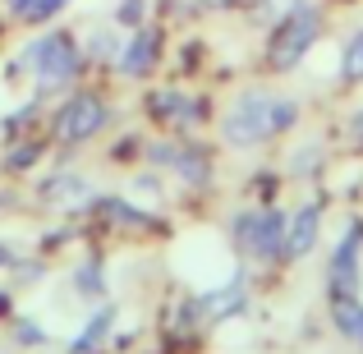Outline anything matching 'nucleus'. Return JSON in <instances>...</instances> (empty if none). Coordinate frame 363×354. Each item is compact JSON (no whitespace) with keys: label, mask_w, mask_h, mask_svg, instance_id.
Segmentation results:
<instances>
[{"label":"nucleus","mask_w":363,"mask_h":354,"mask_svg":"<svg viewBox=\"0 0 363 354\" xmlns=\"http://www.w3.org/2000/svg\"><path fill=\"white\" fill-rule=\"evenodd\" d=\"M350 138H354V143H359V148H363V111H359V116H354V120H350Z\"/></svg>","instance_id":"obj_26"},{"label":"nucleus","mask_w":363,"mask_h":354,"mask_svg":"<svg viewBox=\"0 0 363 354\" xmlns=\"http://www.w3.org/2000/svg\"><path fill=\"white\" fill-rule=\"evenodd\" d=\"M74 5H79V0H33V5H28V14L18 18V23H23L28 33H33V28H46V23H60Z\"/></svg>","instance_id":"obj_14"},{"label":"nucleus","mask_w":363,"mask_h":354,"mask_svg":"<svg viewBox=\"0 0 363 354\" xmlns=\"http://www.w3.org/2000/svg\"><path fill=\"white\" fill-rule=\"evenodd\" d=\"M42 152H46L42 138H14L9 152H5V170L9 175H23V170H33L37 161H42Z\"/></svg>","instance_id":"obj_13"},{"label":"nucleus","mask_w":363,"mask_h":354,"mask_svg":"<svg viewBox=\"0 0 363 354\" xmlns=\"http://www.w3.org/2000/svg\"><path fill=\"white\" fill-rule=\"evenodd\" d=\"M111 322H116V309H101V313H97V318H92V322H88V327H83V331H79V336H74V341H69V354H92V350H97V345H101V341H106V331H111Z\"/></svg>","instance_id":"obj_15"},{"label":"nucleus","mask_w":363,"mask_h":354,"mask_svg":"<svg viewBox=\"0 0 363 354\" xmlns=\"http://www.w3.org/2000/svg\"><path fill=\"white\" fill-rule=\"evenodd\" d=\"M340 74H345L350 83L363 79V33H354L345 42V51H340Z\"/></svg>","instance_id":"obj_22"},{"label":"nucleus","mask_w":363,"mask_h":354,"mask_svg":"<svg viewBox=\"0 0 363 354\" xmlns=\"http://www.w3.org/2000/svg\"><path fill=\"white\" fill-rule=\"evenodd\" d=\"M198 309H203L207 318H225V313H240V309H244V276H235L230 285H221V290L203 294V299H198Z\"/></svg>","instance_id":"obj_12"},{"label":"nucleus","mask_w":363,"mask_h":354,"mask_svg":"<svg viewBox=\"0 0 363 354\" xmlns=\"http://www.w3.org/2000/svg\"><path fill=\"white\" fill-rule=\"evenodd\" d=\"M299 124V101L294 97H272V133H290Z\"/></svg>","instance_id":"obj_21"},{"label":"nucleus","mask_w":363,"mask_h":354,"mask_svg":"<svg viewBox=\"0 0 363 354\" xmlns=\"http://www.w3.org/2000/svg\"><path fill=\"white\" fill-rule=\"evenodd\" d=\"M285 226H290V216H285L281 207H262V212H240L235 216L230 235H235V244H240V253L272 262V258L285 253Z\"/></svg>","instance_id":"obj_5"},{"label":"nucleus","mask_w":363,"mask_h":354,"mask_svg":"<svg viewBox=\"0 0 363 354\" xmlns=\"http://www.w3.org/2000/svg\"><path fill=\"white\" fill-rule=\"evenodd\" d=\"M359 239H363V231L350 226L345 239L336 244V253H331V267H327L331 299H354V290H359Z\"/></svg>","instance_id":"obj_7"},{"label":"nucleus","mask_w":363,"mask_h":354,"mask_svg":"<svg viewBox=\"0 0 363 354\" xmlns=\"http://www.w3.org/2000/svg\"><path fill=\"white\" fill-rule=\"evenodd\" d=\"M152 18V0H116L111 5V23L120 28V33H133V28H143Z\"/></svg>","instance_id":"obj_16"},{"label":"nucleus","mask_w":363,"mask_h":354,"mask_svg":"<svg viewBox=\"0 0 363 354\" xmlns=\"http://www.w3.org/2000/svg\"><path fill=\"white\" fill-rule=\"evenodd\" d=\"M79 42H83V55H88V70H92V65L111 70L116 55H120V46H124V33L116 23H101V28H92V33H83Z\"/></svg>","instance_id":"obj_10"},{"label":"nucleus","mask_w":363,"mask_h":354,"mask_svg":"<svg viewBox=\"0 0 363 354\" xmlns=\"http://www.w3.org/2000/svg\"><path fill=\"white\" fill-rule=\"evenodd\" d=\"M170 170H175L184 184H207V179H212V157H207L203 143H179Z\"/></svg>","instance_id":"obj_11"},{"label":"nucleus","mask_w":363,"mask_h":354,"mask_svg":"<svg viewBox=\"0 0 363 354\" xmlns=\"http://www.w3.org/2000/svg\"><path fill=\"white\" fill-rule=\"evenodd\" d=\"M28 5H33V0H0V9H5V18H14V23H18V18L28 14Z\"/></svg>","instance_id":"obj_24"},{"label":"nucleus","mask_w":363,"mask_h":354,"mask_svg":"<svg viewBox=\"0 0 363 354\" xmlns=\"http://www.w3.org/2000/svg\"><path fill=\"white\" fill-rule=\"evenodd\" d=\"M161 51H166V33H161V23L147 18L143 28L124 33V46H120V55H116L111 70H116L120 79H129V83H143V79H152V70L161 65Z\"/></svg>","instance_id":"obj_6"},{"label":"nucleus","mask_w":363,"mask_h":354,"mask_svg":"<svg viewBox=\"0 0 363 354\" xmlns=\"http://www.w3.org/2000/svg\"><path fill=\"white\" fill-rule=\"evenodd\" d=\"M221 138L230 148H257V143L276 138L272 133V92H262V88L240 92L221 116Z\"/></svg>","instance_id":"obj_4"},{"label":"nucleus","mask_w":363,"mask_h":354,"mask_svg":"<svg viewBox=\"0 0 363 354\" xmlns=\"http://www.w3.org/2000/svg\"><path fill=\"white\" fill-rule=\"evenodd\" d=\"M322 37V5L318 0H290L285 14L276 18L272 28V42H267V65L276 74H290L303 65V55L318 46Z\"/></svg>","instance_id":"obj_2"},{"label":"nucleus","mask_w":363,"mask_h":354,"mask_svg":"<svg viewBox=\"0 0 363 354\" xmlns=\"http://www.w3.org/2000/svg\"><path fill=\"white\" fill-rule=\"evenodd\" d=\"M37 111H42V97H33V101H23V106H18V111H9V116H5V120H0V133H5V138H9V143H14V138H18V133H23V129H28V124H33V120H37Z\"/></svg>","instance_id":"obj_20"},{"label":"nucleus","mask_w":363,"mask_h":354,"mask_svg":"<svg viewBox=\"0 0 363 354\" xmlns=\"http://www.w3.org/2000/svg\"><path fill=\"white\" fill-rule=\"evenodd\" d=\"M74 290H79V294H88V299H97V294L106 290V272H101V262H97V258H88V262H79V267H74Z\"/></svg>","instance_id":"obj_19"},{"label":"nucleus","mask_w":363,"mask_h":354,"mask_svg":"<svg viewBox=\"0 0 363 354\" xmlns=\"http://www.w3.org/2000/svg\"><path fill=\"white\" fill-rule=\"evenodd\" d=\"M111 101L101 97L97 88H83V83H74L69 92L60 97V106L51 111V143L65 152L83 148V143H92L101 129L111 124Z\"/></svg>","instance_id":"obj_3"},{"label":"nucleus","mask_w":363,"mask_h":354,"mask_svg":"<svg viewBox=\"0 0 363 354\" xmlns=\"http://www.w3.org/2000/svg\"><path fill=\"white\" fill-rule=\"evenodd\" d=\"M14 262V253H9V244H0V267H9Z\"/></svg>","instance_id":"obj_27"},{"label":"nucleus","mask_w":363,"mask_h":354,"mask_svg":"<svg viewBox=\"0 0 363 354\" xmlns=\"http://www.w3.org/2000/svg\"><path fill=\"white\" fill-rule=\"evenodd\" d=\"M318 235H322V207H313V203L299 207L290 216V226H285V253L281 258H308Z\"/></svg>","instance_id":"obj_9"},{"label":"nucleus","mask_w":363,"mask_h":354,"mask_svg":"<svg viewBox=\"0 0 363 354\" xmlns=\"http://www.w3.org/2000/svg\"><path fill=\"white\" fill-rule=\"evenodd\" d=\"M97 212H106V221H116V226H147L152 221L143 207L124 203V198H97Z\"/></svg>","instance_id":"obj_18"},{"label":"nucleus","mask_w":363,"mask_h":354,"mask_svg":"<svg viewBox=\"0 0 363 354\" xmlns=\"http://www.w3.org/2000/svg\"><path fill=\"white\" fill-rule=\"evenodd\" d=\"M9 74H23L33 79V97H65L74 83L88 74V55H83V42L74 28L65 23H46V28H33L18 55L9 60Z\"/></svg>","instance_id":"obj_1"},{"label":"nucleus","mask_w":363,"mask_h":354,"mask_svg":"<svg viewBox=\"0 0 363 354\" xmlns=\"http://www.w3.org/2000/svg\"><path fill=\"white\" fill-rule=\"evenodd\" d=\"M14 336H18V341H23V345H42V341H46V331H42V327H37V322H28V318H18V322H14Z\"/></svg>","instance_id":"obj_23"},{"label":"nucleus","mask_w":363,"mask_h":354,"mask_svg":"<svg viewBox=\"0 0 363 354\" xmlns=\"http://www.w3.org/2000/svg\"><path fill=\"white\" fill-rule=\"evenodd\" d=\"M37 194H42V203H55V207H83V203H97V194H92L88 175H74V170L46 175L42 184H37Z\"/></svg>","instance_id":"obj_8"},{"label":"nucleus","mask_w":363,"mask_h":354,"mask_svg":"<svg viewBox=\"0 0 363 354\" xmlns=\"http://www.w3.org/2000/svg\"><path fill=\"white\" fill-rule=\"evenodd\" d=\"M331 318H336V331H340V336H350V341H359V345H363V304L336 299V304H331Z\"/></svg>","instance_id":"obj_17"},{"label":"nucleus","mask_w":363,"mask_h":354,"mask_svg":"<svg viewBox=\"0 0 363 354\" xmlns=\"http://www.w3.org/2000/svg\"><path fill=\"white\" fill-rule=\"evenodd\" d=\"M198 9H207V14H221V9H235L240 0H194Z\"/></svg>","instance_id":"obj_25"}]
</instances>
